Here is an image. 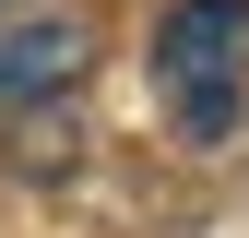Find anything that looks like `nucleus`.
Listing matches in <instances>:
<instances>
[{
  "label": "nucleus",
  "instance_id": "nucleus-2",
  "mask_svg": "<svg viewBox=\"0 0 249 238\" xmlns=\"http://www.w3.org/2000/svg\"><path fill=\"white\" fill-rule=\"evenodd\" d=\"M83 60H95V24H71V12H0V107H36L59 83H83Z\"/></svg>",
  "mask_w": 249,
  "mask_h": 238
},
{
  "label": "nucleus",
  "instance_id": "nucleus-3",
  "mask_svg": "<svg viewBox=\"0 0 249 238\" xmlns=\"http://www.w3.org/2000/svg\"><path fill=\"white\" fill-rule=\"evenodd\" d=\"M0 12H24V0H0Z\"/></svg>",
  "mask_w": 249,
  "mask_h": 238
},
{
  "label": "nucleus",
  "instance_id": "nucleus-1",
  "mask_svg": "<svg viewBox=\"0 0 249 238\" xmlns=\"http://www.w3.org/2000/svg\"><path fill=\"white\" fill-rule=\"evenodd\" d=\"M154 96L178 143H226L249 119V0H178L154 24Z\"/></svg>",
  "mask_w": 249,
  "mask_h": 238
}]
</instances>
